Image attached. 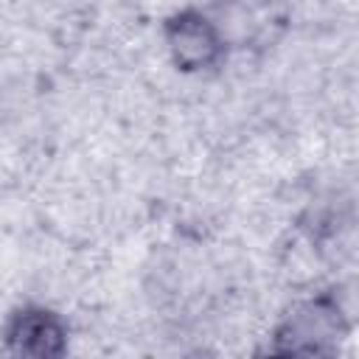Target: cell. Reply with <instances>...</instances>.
Wrapping results in <instances>:
<instances>
[{"mask_svg": "<svg viewBox=\"0 0 359 359\" xmlns=\"http://www.w3.org/2000/svg\"><path fill=\"white\" fill-rule=\"evenodd\" d=\"M351 320L334 294L297 300L275 325V348L286 359H337Z\"/></svg>", "mask_w": 359, "mask_h": 359, "instance_id": "cell-1", "label": "cell"}, {"mask_svg": "<svg viewBox=\"0 0 359 359\" xmlns=\"http://www.w3.org/2000/svg\"><path fill=\"white\" fill-rule=\"evenodd\" d=\"M163 50L180 73L194 76L213 70L224 59L227 42L210 11L182 8L163 22Z\"/></svg>", "mask_w": 359, "mask_h": 359, "instance_id": "cell-2", "label": "cell"}, {"mask_svg": "<svg viewBox=\"0 0 359 359\" xmlns=\"http://www.w3.org/2000/svg\"><path fill=\"white\" fill-rule=\"evenodd\" d=\"M6 359H70L65 320L45 306H22L6 325Z\"/></svg>", "mask_w": 359, "mask_h": 359, "instance_id": "cell-3", "label": "cell"}, {"mask_svg": "<svg viewBox=\"0 0 359 359\" xmlns=\"http://www.w3.org/2000/svg\"><path fill=\"white\" fill-rule=\"evenodd\" d=\"M261 359H286V356H280L278 351H272V353H266V356H261Z\"/></svg>", "mask_w": 359, "mask_h": 359, "instance_id": "cell-4", "label": "cell"}]
</instances>
